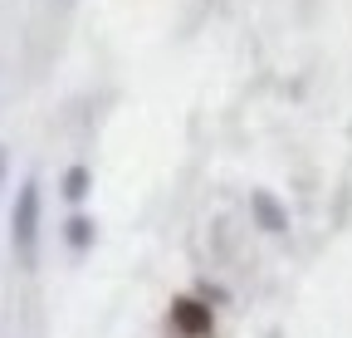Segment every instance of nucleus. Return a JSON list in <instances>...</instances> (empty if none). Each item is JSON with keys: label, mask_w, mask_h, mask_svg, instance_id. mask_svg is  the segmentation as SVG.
Segmentation results:
<instances>
[{"label": "nucleus", "mask_w": 352, "mask_h": 338, "mask_svg": "<svg viewBox=\"0 0 352 338\" xmlns=\"http://www.w3.org/2000/svg\"><path fill=\"white\" fill-rule=\"evenodd\" d=\"M250 211H254V221L270 231V235H279V231H289V206L274 196V191H264V187H254L250 191Z\"/></svg>", "instance_id": "7ed1b4c3"}, {"label": "nucleus", "mask_w": 352, "mask_h": 338, "mask_svg": "<svg viewBox=\"0 0 352 338\" xmlns=\"http://www.w3.org/2000/svg\"><path fill=\"white\" fill-rule=\"evenodd\" d=\"M64 240H69L74 250H88V245H94V221H88V216H74V221L64 226Z\"/></svg>", "instance_id": "39448f33"}, {"label": "nucleus", "mask_w": 352, "mask_h": 338, "mask_svg": "<svg viewBox=\"0 0 352 338\" xmlns=\"http://www.w3.org/2000/svg\"><path fill=\"white\" fill-rule=\"evenodd\" d=\"M0 177H6V157H0Z\"/></svg>", "instance_id": "423d86ee"}, {"label": "nucleus", "mask_w": 352, "mask_h": 338, "mask_svg": "<svg viewBox=\"0 0 352 338\" xmlns=\"http://www.w3.org/2000/svg\"><path fill=\"white\" fill-rule=\"evenodd\" d=\"M171 328L182 338H210V328H215L210 304H201V299H171Z\"/></svg>", "instance_id": "f03ea898"}, {"label": "nucleus", "mask_w": 352, "mask_h": 338, "mask_svg": "<svg viewBox=\"0 0 352 338\" xmlns=\"http://www.w3.org/2000/svg\"><path fill=\"white\" fill-rule=\"evenodd\" d=\"M10 245H15V255L20 265H34L39 255V182H20L15 191V206H10Z\"/></svg>", "instance_id": "f257e3e1"}, {"label": "nucleus", "mask_w": 352, "mask_h": 338, "mask_svg": "<svg viewBox=\"0 0 352 338\" xmlns=\"http://www.w3.org/2000/svg\"><path fill=\"white\" fill-rule=\"evenodd\" d=\"M88 191H94V172H88V167H69V172H64V196L83 201Z\"/></svg>", "instance_id": "20e7f679"}]
</instances>
